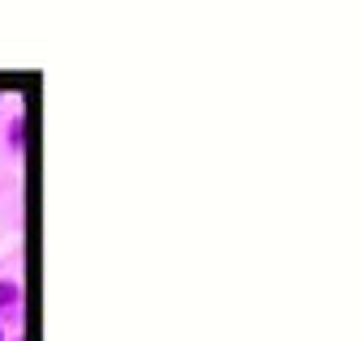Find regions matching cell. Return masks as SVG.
Segmentation results:
<instances>
[{"mask_svg": "<svg viewBox=\"0 0 363 341\" xmlns=\"http://www.w3.org/2000/svg\"><path fill=\"white\" fill-rule=\"evenodd\" d=\"M18 303H22V286L18 282H0V307H5V311H18Z\"/></svg>", "mask_w": 363, "mask_h": 341, "instance_id": "6da1fadb", "label": "cell"}, {"mask_svg": "<svg viewBox=\"0 0 363 341\" xmlns=\"http://www.w3.org/2000/svg\"><path fill=\"white\" fill-rule=\"evenodd\" d=\"M9 145H13V149H22V120H13V124H9Z\"/></svg>", "mask_w": 363, "mask_h": 341, "instance_id": "7a4b0ae2", "label": "cell"}]
</instances>
